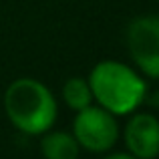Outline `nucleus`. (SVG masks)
I'll return each instance as SVG.
<instances>
[{
	"mask_svg": "<svg viewBox=\"0 0 159 159\" xmlns=\"http://www.w3.org/2000/svg\"><path fill=\"white\" fill-rule=\"evenodd\" d=\"M93 103L115 117H129L145 103L147 81L133 66L115 58L99 61L87 77Z\"/></svg>",
	"mask_w": 159,
	"mask_h": 159,
	"instance_id": "obj_1",
	"label": "nucleus"
},
{
	"mask_svg": "<svg viewBox=\"0 0 159 159\" xmlns=\"http://www.w3.org/2000/svg\"><path fill=\"white\" fill-rule=\"evenodd\" d=\"M4 113L20 133L40 137L54 127L58 117L57 97L43 81L18 77L4 91Z\"/></svg>",
	"mask_w": 159,
	"mask_h": 159,
	"instance_id": "obj_2",
	"label": "nucleus"
},
{
	"mask_svg": "<svg viewBox=\"0 0 159 159\" xmlns=\"http://www.w3.org/2000/svg\"><path fill=\"white\" fill-rule=\"evenodd\" d=\"M70 133L79 147L91 153H109L121 137L117 117L95 103L75 113Z\"/></svg>",
	"mask_w": 159,
	"mask_h": 159,
	"instance_id": "obj_3",
	"label": "nucleus"
},
{
	"mask_svg": "<svg viewBox=\"0 0 159 159\" xmlns=\"http://www.w3.org/2000/svg\"><path fill=\"white\" fill-rule=\"evenodd\" d=\"M125 43L137 70L159 79V16H137L125 30Z\"/></svg>",
	"mask_w": 159,
	"mask_h": 159,
	"instance_id": "obj_4",
	"label": "nucleus"
},
{
	"mask_svg": "<svg viewBox=\"0 0 159 159\" xmlns=\"http://www.w3.org/2000/svg\"><path fill=\"white\" fill-rule=\"evenodd\" d=\"M123 141L127 153L137 159H155L159 155V119L153 113L137 109L129 115L123 129Z\"/></svg>",
	"mask_w": 159,
	"mask_h": 159,
	"instance_id": "obj_5",
	"label": "nucleus"
},
{
	"mask_svg": "<svg viewBox=\"0 0 159 159\" xmlns=\"http://www.w3.org/2000/svg\"><path fill=\"white\" fill-rule=\"evenodd\" d=\"M40 155L44 159H79L81 147L73 133L48 129L40 135Z\"/></svg>",
	"mask_w": 159,
	"mask_h": 159,
	"instance_id": "obj_6",
	"label": "nucleus"
},
{
	"mask_svg": "<svg viewBox=\"0 0 159 159\" xmlns=\"http://www.w3.org/2000/svg\"><path fill=\"white\" fill-rule=\"evenodd\" d=\"M62 103L70 109V111H81V109L93 105V93H91V85L87 79L83 77H70L62 83L61 89Z\"/></svg>",
	"mask_w": 159,
	"mask_h": 159,
	"instance_id": "obj_7",
	"label": "nucleus"
},
{
	"mask_svg": "<svg viewBox=\"0 0 159 159\" xmlns=\"http://www.w3.org/2000/svg\"><path fill=\"white\" fill-rule=\"evenodd\" d=\"M103 159H137V157H133L131 153H127V151H119V153H109V155L103 157Z\"/></svg>",
	"mask_w": 159,
	"mask_h": 159,
	"instance_id": "obj_8",
	"label": "nucleus"
},
{
	"mask_svg": "<svg viewBox=\"0 0 159 159\" xmlns=\"http://www.w3.org/2000/svg\"><path fill=\"white\" fill-rule=\"evenodd\" d=\"M157 2H159V0H157Z\"/></svg>",
	"mask_w": 159,
	"mask_h": 159,
	"instance_id": "obj_9",
	"label": "nucleus"
}]
</instances>
